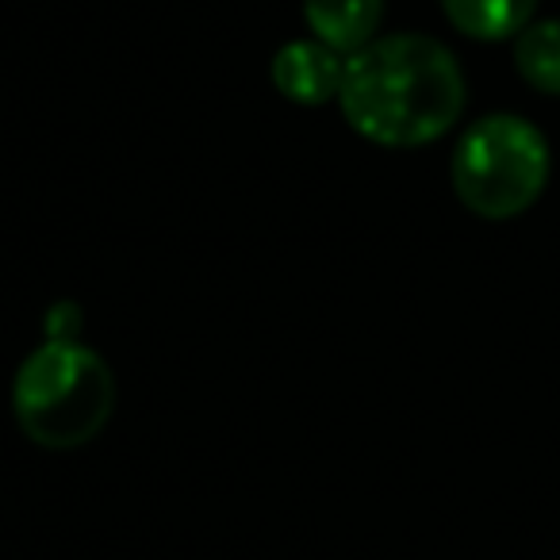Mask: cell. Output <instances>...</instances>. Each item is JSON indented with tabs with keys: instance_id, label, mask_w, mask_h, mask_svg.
<instances>
[{
	"instance_id": "1",
	"label": "cell",
	"mask_w": 560,
	"mask_h": 560,
	"mask_svg": "<svg viewBox=\"0 0 560 560\" xmlns=\"http://www.w3.org/2000/svg\"><path fill=\"white\" fill-rule=\"evenodd\" d=\"M465 73L445 43L419 32L381 35L346 58L342 116L376 147H427L465 112Z\"/></svg>"
},
{
	"instance_id": "2",
	"label": "cell",
	"mask_w": 560,
	"mask_h": 560,
	"mask_svg": "<svg viewBox=\"0 0 560 560\" xmlns=\"http://www.w3.org/2000/svg\"><path fill=\"white\" fill-rule=\"evenodd\" d=\"M20 430L47 450L93 442L116 407V376L96 350L81 342H47L20 365L12 384Z\"/></svg>"
},
{
	"instance_id": "3",
	"label": "cell",
	"mask_w": 560,
	"mask_h": 560,
	"mask_svg": "<svg viewBox=\"0 0 560 560\" xmlns=\"http://www.w3.org/2000/svg\"><path fill=\"white\" fill-rule=\"evenodd\" d=\"M549 142L529 119L495 112L460 135L453 150V192L480 219H514L541 200L549 185Z\"/></svg>"
},
{
	"instance_id": "4",
	"label": "cell",
	"mask_w": 560,
	"mask_h": 560,
	"mask_svg": "<svg viewBox=\"0 0 560 560\" xmlns=\"http://www.w3.org/2000/svg\"><path fill=\"white\" fill-rule=\"evenodd\" d=\"M346 78V55L319 39H296L280 47L272 58V85L284 101L319 108V104L338 101Z\"/></svg>"
},
{
	"instance_id": "5",
	"label": "cell",
	"mask_w": 560,
	"mask_h": 560,
	"mask_svg": "<svg viewBox=\"0 0 560 560\" xmlns=\"http://www.w3.org/2000/svg\"><path fill=\"white\" fill-rule=\"evenodd\" d=\"M304 20L315 39L350 58L376 39L384 0H304Z\"/></svg>"
},
{
	"instance_id": "6",
	"label": "cell",
	"mask_w": 560,
	"mask_h": 560,
	"mask_svg": "<svg viewBox=\"0 0 560 560\" xmlns=\"http://www.w3.org/2000/svg\"><path fill=\"white\" fill-rule=\"evenodd\" d=\"M442 12L468 39L503 43L534 20L537 0H442Z\"/></svg>"
},
{
	"instance_id": "7",
	"label": "cell",
	"mask_w": 560,
	"mask_h": 560,
	"mask_svg": "<svg viewBox=\"0 0 560 560\" xmlns=\"http://www.w3.org/2000/svg\"><path fill=\"white\" fill-rule=\"evenodd\" d=\"M514 70L529 89L560 96V20H529L514 35Z\"/></svg>"
}]
</instances>
